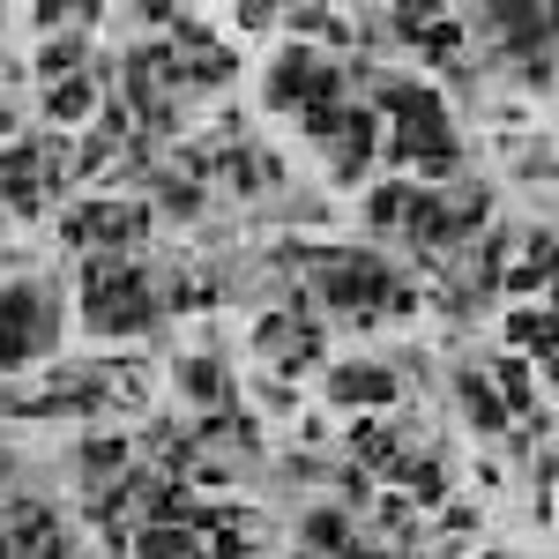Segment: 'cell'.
<instances>
[{
    "label": "cell",
    "mask_w": 559,
    "mask_h": 559,
    "mask_svg": "<svg viewBox=\"0 0 559 559\" xmlns=\"http://www.w3.org/2000/svg\"><path fill=\"white\" fill-rule=\"evenodd\" d=\"M83 321L97 336H134V329H150L157 321V292H150V276L120 254H90L83 269Z\"/></svg>",
    "instance_id": "obj_1"
},
{
    "label": "cell",
    "mask_w": 559,
    "mask_h": 559,
    "mask_svg": "<svg viewBox=\"0 0 559 559\" xmlns=\"http://www.w3.org/2000/svg\"><path fill=\"white\" fill-rule=\"evenodd\" d=\"M321 299L358 313V306H388V313H411V292L388 276L381 254H321Z\"/></svg>",
    "instance_id": "obj_2"
},
{
    "label": "cell",
    "mask_w": 559,
    "mask_h": 559,
    "mask_svg": "<svg viewBox=\"0 0 559 559\" xmlns=\"http://www.w3.org/2000/svg\"><path fill=\"white\" fill-rule=\"evenodd\" d=\"M38 350H52V299L31 284L0 292V366H31Z\"/></svg>",
    "instance_id": "obj_3"
},
{
    "label": "cell",
    "mask_w": 559,
    "mask_h": 559,
    "mask_svg": "<svg viewBox=\"0 0 559 559\" xmlns=\"http://www.w3.org/2000/svg\"><path fill=\"white\" fill-rule=\"evenodd\" d=\"M336 90H344V68H329L313 52H284L269 68V105H336Z\"/></svg>",
    "instance_id": "obj_4"
},
{
    "label": "cell",
    "mask_w": 559,
    "mask_h": 559,
    "mask_svg": "<svg viewBox=\"0 0 559 559\" xmlns=\"http://www.w3.org/2000/svg\"><path fill=\"white\" fill-rule=\"evenodd\" d=\"M329 395L373 411V403H395V373H381V366H336V373H329Z\"/></svg>",
    "instance_id": "obj_5"
},
{
    "label": "cell",
    "mask_w": 559,
    "mask_h": 559,
    "mask_svg": "<svg viewBox=\"0 0 559 559\" xmlns=\"http://www.w3.org/2000/svg\"><path fill=\"white\" fill-rule=\"evenodd\" d=\"M492 31L515 45V52H530V45H545L559 31V8H492Z\"/></svg>",
    "instance_id": "obj_6"
},
{
    "label": "cell",
    "mask_w": 559,
    "mask_h": 559,
    "mask_svg": "<svg viewBox=\"0 0 559 559\" xmlns=\"http://www.w3.org/2000/svg\"><path fill=\"white\" fill-rule=\"evenodd\" d=\"M418 247H440V239H463V224H455V202H440V194H418V210L403 224Z\"/></svg>",
    "instance_id": "obj_7"
},
{
    "label": "cell",
    "mask_w": 559,
    "mask_h": 559,
    "mask_svg": "<svg viewBox=\"0 0 559 559\" xmlns=\"http://www.w3.org/2000/svg\"><path fill=\"white\" fill-rule=\"evenodd\" d=\"M455 403H463V418H471L477 432H500V426H508V403L477 381V373H463V381H455Z\"/></svg>",
    "instance_id": "obj_8"
},
{
    "label": "cell",
    "mask_w": 559,
    "mask_h": 559,
    "mask_svg": "<svg viewBox=\"0 0 559 559\" xmlns=\"http://www.w3.org/2000/svg\"><path fill=\"white\" fill-rule=\"evenodd\" d=\"M306 545L344 559L350 552V515H344V508H313V515H306Z\"/></svg>",
    "instance_id": "obj_9"
},
{
    "label": "cell",
    "mask_w": 559,
    "mask_h": 559,
    "mask_svg": "<svg viewBox=\"0 0 559 559\" xmlns=\"http://www.w3.org/2000/svg\"><path fill=\"white\" fill-rule=\"evenodd\" d=\"M508 336H515L522 350H559V313H545V306H522L515 321H508Z\"/></svg>",
    "instance_id": "obj_10"
},
{
    "label": "cell",
    "mask_w": 559,
    "mask_h": 559,
    "mask_svg": "<svg viewBox=\"0 0 559 559\" xmlns=\"http://www.w3.org/2000/svg\"><path fill=\"white\" fill-rule=\"evenodd\" d=\"M134 552L142 559H194V537H187L179 522H150V530L134 537Z\"/></svg>",
    "instance_id": "obj_11"
},
{
    "label": "cell",
    "mask_w": 559,
    "mask_h": 559,
    "mask_svg": "<svg viewBox=\"0 0 559 559\" xmlns=\"http://www.w3.org/2000/svg\"><path fill=\"white\" fill-rule=\"evenodd\" d=\"M545 276H559V239H530V254L508 269V284L530 292V284H545Z\"/></svg>",
    "instance_id": "obj_12"
},
{
    "label": "cell",
    "mask_w": 559,
    "mask_h": 559,
    "mask_svg": "<svg viewBox=\"0 0 559 559\" xmlns=\"http://www.w3.org/2000/svg\"><path fill=\"white\" fill-rule=\"evenodd\" d=\"M366 157H373V112H344V179L366 173Z\"/></svg>",
    "instance_id": "obj_13"
},
{
    "label": "cell",
    "mask_w": 559,
    "mask_h": 559,
    "mask_svg": "<svg viewBox=\"0 0 559 559\" xmlns=\"http://www.w3.org/2000/svg\"><path fill=\"white\" fill-rule=\"evenodd\" d=\"M411 210H418V187H381V194L366 202L373 231H388V224H411Z\"/></svg>",
    "instance_id": "obj_14"
},
{
    "label": "cell",
    "mask_w": 559,
    "mask_h": 559,
    "mask_svg": "<svg viewBox=\"0 0 559 559\" xmlns=\"http://www.w3.org/2000/svg\"><path fill=\"white\" fill-rule=\"evenodd\" d=\"M179 381H187L194 403H224V366H216V358H187V366H179Z\"/></svg>",
    "instance_id": "obj_15"
},
{
    "label": "cell",
    "mask_w": 559,
    "mask_h": 559,
    "mask_svg": "<svg viewBox=\"0 0 559 559\" xmlns=\"http://www.w3.org/2000/svg\"><path fill=\"white\" fill-rule=\"evenodd\" d=\"M0 202H8L15 216H38L45 210V179L38 173H8L0 179Z\"/></svg>",
    "instance_id": "obj_16"
},
{
    "label": "cell",
    "mask_w": 559,
    "mask_h": 559,
    "mask_svg": "<svg viewBox=\"0 0 559 559\" xmlns=\"http://www.w3.org/2000/svg\"><path fill=\"white\" fill-rule=\"evenodd\" d=\"M90 105H97V83H60L52 97H45L52 120H90Z\"/></svg>",
    "instance_id": "obj_17"
},
{
    "label": "cell",
    "mask_w": 559,
    "mask_h": 559,
    "mask_svg": "<svg viewBox=\"0 0 559 559\" xmlns=\"http://www.w3.org/2000/svg\"><path fill=\"white\" fill-rule=\"evenodd\" d=\"M128 463V440L120 432H97V440H83V471H120Z\"/></svg>",
    "instance_id": "obj_18"
},
{
    "label": "cell",
    "mask_w": 559,
    "mask_h": 559,
    "mask_svg": "<svg viewBox=\"0 0 559 559\" xmlns=\"http://www.w3.org/2000/svg\"><path fill=\"white\" fill-rule=\"evenodd\" d=\"M157 194H165V210H173V216H202V187H194V179H165Z\"/></svg>",
    "instance_id": "obj_19"
},
{
    "label": "cell",
    "mask_w": 559,
    "mask_h": 559,
    "mask_svg": "<svg viewBox=\"0 0 559 559\" xmlns=\"http://www.w3.org/2000/svg\"><path fill=\"white\" fill-rule=\"evenodd\" d=\"M165 23H173V38H179V45H194V52H216V45H210V23H202V15H187V8H173Z\"/></svg>",
    "instance_id": "obj_20"
},
{
    "label": "cell",
    "mask_w": 559,
    "mask_h": 559,
    "mask_svg": "<svg viewBox=\"0 0 559 559\" xmlns=\"http://www.w3.org/2000/svg\"><path fill=\"white\" fill-rule=\"evenodd\" d=\"M75 60H83V38H75V31H68V38H52V45H45V75H68Z\"/></svg>",
    "instance_id": "obj_21"
},
{
    "label": "cell",
    "mask_w": 559,
    "mask_h": 559,
    "mask_svg": "<svg viewBox=\"0 0 559 559\" xmlns=\"http://www.w3.org/2000/svg\"><path fill=\"white\" fill-rule=\"evenodd\" d=\"M187 83H231V52H202V60L187 68Z\"/></svg>",
    "instance_id": "obj_22"
},
{
    "label": "cell",
    "mask_w": 559,
    "mask_h": 559,
    "mask_svg": "<svg viewBox=\"0 0 559 559\" xmlns=\"http://www.w3.org/2000/svg\"><path fill=\"white\" fill-rule=\"evenodd\" d=\"M306 128H313V134H336V128H344V112H336V105H306Z\"/></svg>",
    "instance_id": "obj_23"
},
{
    "label": "cell",
    "mask_w": 559,
    "mask_h": 559,
    "mask_svg": "<svg viewBox=\"0 0 559 559\" xmlns=\"http://www.w3.org/2000/svg\"><path fill=\"white\" fill-rule=\"evenodd\" d=\"M239 23H247V31H261V23H276V8H269V0H247V8H239Z\"/></svg>",
    "instance_id": "obj_24"
},
{
    "label": "cell",
    "mask_w": 559,
    "mask_h": 559,
    "mask_svg": "<svg viewBox=\"0 0 559 559\" xmlns=\"http://www.w3.org/2000/svg\"><path fill=\"white\" fill-rule=\"evenodd\" d=\"M500 381H508V403H530V381H522V366H500Z\"/></svg>",
    "instance_id": "obj_25"
},
{
    "label": "cell",
    "mask_w": 559,
    "mask_h": 559,
    "mask_svg": "<svg viewBox=\"0 0 559 559\" xmlns=\"http://www.w3.org/2000/svg\"><path fill=\"white\" fill-rule=\"evenodd\" d=\"M0 134H15V112H8V105H0Z\"/></svg>",
    "instance_id": "obj_26"
},
{
    "label": "cell",
    "mask_w": 559,
    "mask_h": 559,
    "mask_svg": "<svg viewBox=\"0 0 559 559\" xmlns=\"http://www.w3.org/2000/svg\"><path fill=\"white\" fill-rule=\"evenodd\" d=\"M552 381H559V350H552Z\"/></svg>",
    "instance_id": "obj_27"
},
{
    "label": "cell",
    "mask_w": 559,
    "mask_h": 559,
    "mask_svg": "<svg viewBox=\"0 0 559 559\" xmlns=\"http://www.w3.org/2000/svg\"><path fill=\"white\" fill-rule=\"evenodd\" d=\"M485 559H500V552H485Z\"/></svg>",
    "instance_id": "obj_28"
}]
</instances>
